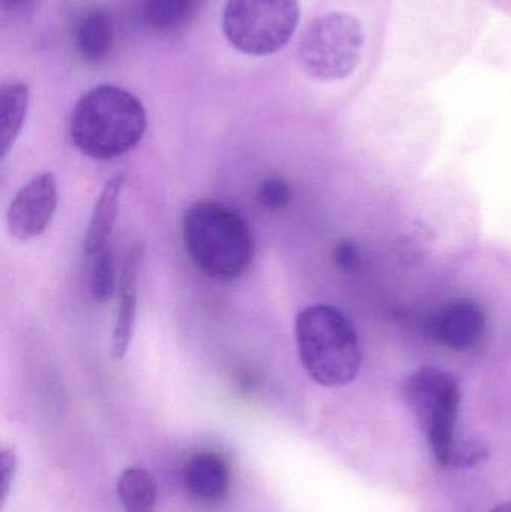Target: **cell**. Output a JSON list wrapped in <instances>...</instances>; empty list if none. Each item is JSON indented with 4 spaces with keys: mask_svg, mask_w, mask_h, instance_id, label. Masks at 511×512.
<instances>
[{
    "mask_svg": "<svg viewBox=\"0 0 511 512\" xmlns=\"http://www.w3.org/2000/svg\"><path fill=\"white\" fill-rule=\"evenodd\" d=\"M146 128V108L140 99L113 84H102L84 93L69 122L72 143L95 161H111L131 152Z\"/></svg>",
    "mask_w": 511,
    "mask_h": 512,
    "instance_id": "1",
    "label": "cell"
},
{
    "mask_svg": "<svg viewBox=\"0 0 511 512\" xmlns=\"http://www.w3.org/2000/svg\"><path fill=\"white\" fill-rule=\"evenodd\" d=\"M182 239L198 270L216 280H234L251 267L254 236L245 219L218 201H197L182 221Z\"/></svg>",
    "mask_w": 511,
    "mask_h": 512,
    "instance_id": "2",
    "label": "cell"
},
{
    "mask_svg": "<svg viewBox=\"0 0 511 512\" xmlns=\"http://www.w3.org/2000/svg\"><path fill=\"white\" fill-rule=\"evenodd\" d=\"M296 342L306 373L327 388L344 387L362 366L359 336L350 319L327 304L306 307L296 318Z\"/></svg>",
    "mask_w": 511,
    "mask_h": 512,
    "instance_id": "3",
    "label": "cell"
},
{
    "mask_svg": "<svg viewBox=\"0 0 511 512\" xmlns=\"http://www.w3.org/2000/svg\"><path fill=\"white\" fill-rule=\"evenodd\" d=\"M405 396L437 462L452 466L462 400L458 379L444 370L422 367L405 381Z\"/></svg>",
    "mask_w": 511,
    "mask_h": 512,
    "instance_id": "4",
    "label": "cell"
},
{
    "mask_svg": "<svg viewBox=\"0 0 511 512\" xmlns=\"http://www.w3.org/2000/svg\"><path fill=\"white\" fill-rule=\"evenodd\" d=\"M365 50L362 24L347 12H329L309 23L299 42L300 66L318 81L350 77Z\"/></svg>",
    "mask_w": 511,
    "mask_h": 512,
    "instance_id": "5",
    "label": "cell"
},
{
    "mask_svg": "<svg viewBox=\"0 0 511 512\" xmlns=\"http://www.w3.org/2000/svg\"><path fill=\"white\" fill-rule=\"evenodd\" d=\"M299 20V0H227L222 27L237 50L269 56L290 41Z\"/></svg>",
    "mask_w": 511,
    "mask_h": 512,
    "instance_id": "6",
    "label": "cell"
},
{
    "mask_svg": "<svg viewBox=\"0 0 511 512\" xmlns=\"http://www.w3.org/2000/svg\"><path fill=\"white\" fill-rule=\"evenodd\" d=\"M57 209V182L53 174H36L12 198L6 212L9 236L29 242L42 236L50 227Z\"/></svg>",
    "mask_w": 511,
    "mask_h": 512,
    "instance_id": "7",
    "label": "cell"
},
{
    "mask_svg": "<svg viewBox=\"0 0 511 512\" xmlns=\"http://www.w3.org/2000/svg\"><path fill=\"white\" fill-rule=\"evenodd\" d=\"M428 333L438 345L450 351H470L485 337V310L473 298L447 300L429 316Z\"/></svg>",
    "mask_w": 511,
    "mask_h": 512,
    "instance_id": "8",
    "label": "cell"
},
{
    "mask_svg": "<svg viewBox=\"0 0 511 512\" xmlns=\"http://www.w3.org/2000/svg\"><path fill=\"white\" fill-rule=\"evenodd\" d=\"M141 259H143V246H132L126 254L119 283H117L119 300H117L116 321H114L113 336H111V355L116 360H122L125 357L134 336Z\"/></svg>",
    "mask_w": 511,
    "mask_h": 512,
    "instance_id": "9",
    "label": "cell"
},
{
    "mask_svg": "<svg viewBox=\"0 0 511 512\" xmlns=\"http://www.w3.org/2000/svg\"><path fill=\"white\" fill-rule=\"evenodd\" d=\"M230 480V468L219 454L198 453L186 463V489L198 501H221L230 489Z\"/></svg>",
    "mask_w": 511,
    "mask_h": 512,
    "instance_id": "10",
    "label": "cell"
},
{
    "mask_svg": "<svg viewBox=\"0 0 511 512\" xmlns=\"http://www.w3.org/2000/svg\"><path fill=\"white\" fill-rule=\"evenodd\" d=\"M123 185H125V176L123 174L114 176L113 179L108 180L98 200L95 201L86 237H84V254L87 258L98 254L102 249L110 248V237L116 224Z\"/></svg>",
    "mask_w": 511,
    "mask_h": 512,
    "instance_id": "11",
    "label": "cell"
},
{
    "mask_svg": "<svg viewBox=\"0 0 511 512\" xmlns=\"http://www.w3.org/2000/svg\"><path fill=\"white\" fill-rule=\"evenodd\" d=\"M74 47L81 59L102 62L110 54L114 42V27L110 15L102 9H90L74 24Z\"/></svg>",
    "mask_w": 511,
    "mask_h": 512,
    "instance_id": "12",
    "label": "cell"
},
{
    "mask_svg": "<svg viewBox=\"0 0 511 512\" xmlns=\"http://www.w3.org/2000/svg\"><path fill=\"white\" fill-rule=\"evenodd\" d=\"M29 108V89L21 81H8L0 89V152L6 158L23 131Z\"/></svg>",
    "mask_w": 511,
    "mask_h": 512,
    "instance_id": "13",
    "label": "cell"
},
{
    "mask_svg": "<svg viewBox=\"0 0 511 512\" xmlns=\"http://www.w3.org/2000/svg\"><path fill=\"white\" fill-rule=\"evenodd\" d=\"M117 493L126 512H155L158 490L144 469H125L117 481Z\"/></svg>",
    "mask_w": 511,
    "mask_h": 512,
    "instance_id": "14",
    "label": "cell"
},
{
    "mask_svg": "<svg viewBox=\"0 0 511 512\" xmlns=\"http://www.w3.org/2000/svg\"><path fill=\"white\" fill-rule=\"evenodd\" d=\"M197 0H144V18L156 32L179 29L191 18Z\"/></svg>",
    "mask_w": 511,
    "mask_h": 512,
    "instance_id": "15",
    "label": "cell"
},
{
    "mask_svg": "<svg viewBox=\"0 0 511 512\" xmlns=\"http://www.w3.org/2000/svg\"><path fill=\"white\" fill-rule=\"evenodd\" d=\"M90 291L95 300H110L117 289L116 270H114L113 252L110 248L102 249L101 252L90 256Z\"/></svg>",
    "mask_w": 511,
    "mask_h": 512,
    "instance_id": "16",
    "label": "cell"
},
{
    "mask_svg": "<svg viewBox=\"0 0 511 512\" xmlns=\"http://www.w3.org/2000/svg\"><path fill=\"white\" fill-rule=\"evenodd\" d=\"M291 198V189L287 182L281 179H269L261 185L258 200L261 206L270 210L282 209Z\"/></svg>",
    "mask_w": 511,
    "mask_h": 512,
    "instance_id": "17",
    "label": "cell"
},
{
    "mask_svg": "<svg viewBox=\"0 0 511 512\" xmlns=\"http://www.w3.org/2000/svg\"><path fill=\"white\" fill-rule=\"evenodd\" d=\"M333 259L336 265L345 271H356L362 265V254L359 246L351 240H342L333 249Z\"/></svg>",
    "mask_w": 511,
    "mask_h": 512,
    "instance_id": "18",
    "label": "cell"
},
{
    "mask_svg": "<svg viewBox=\"0 0 511 512\" xmlns=\"http://www.w3.org/2000/svg\"><path fill=\"white\" fill-rule=\"evenodd\" d=\"M15 469H17V459H15L14 451L11 448H6L0 454V492H2V501H5L8 496L9 489H11L12 480H14Z\"/></svg>",
    "mask_w": 511,
    "mask_h": 512,
    "instance_id": "19",
    "label": "cell"
},
{
    "mask_svg": "<svg viewBox=\"0 0 511 512\" xmlns=\"http://www.w3.org/2000/svg\"><path fill=\"white\" fill-rule=\"evenodd\" d=\"M2 2L11 6H23L26 3L32 2V0H2Z\"/></svg>",
    "mask_w": 511,
    "mask_h": 512,
    "instance_id": "20",
    "label": "cell"
},
{
    "mask_svg": "<svg viewBox=\"0 0 511 512\" xmlns=\"http://www.w3.org/2000/svg\"><path fill=\"white\" fill-rule=\"evenodd\" d=\"M491 512H511V502H506V504L498 505Z\"/></svg>",
    "mask_w": 511,
    "mask_h": 512,
    "instance_id": "21",
    "label": "cell"
}]
</instances>
